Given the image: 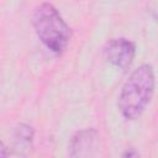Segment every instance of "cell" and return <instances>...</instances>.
Segmentation results:
<instances>
[{
    "label": "cell",
    "instance_id": "1",
    "mask_svg": "<svg viewBox=\"0 0 158 158\" xmlns=\"http://www.w3.org/2000/svg\"><path fill=\"white\" fill-rule=\"evenodd\" d=\"M156 88V75L153 67L148 63L136 68L123 83L117 106L123 118L137 120L149 105Z\"/></svg>",
    "mask_w": 158,
    "mask_h": 158
},
{
    "label": "cell",
    "instance_id": "2",
    "mask_svg": "<svg viewBox=\"0 0 158 158\" xmlns=\"http://www.w3.org/2000/svg\"><path fill=\"white\" fill-rule=\"evenodd\" d=\"M32 26L40 41L53 53L60 54L70 41V28L54 5L40 4L32 14Z\"/></svg>",
    "mask_w": 158,
    "mask_h": 158
},
{
    "label": "cell",
    "instance_id": "3",
    "mask_svg": "<svg viewBox=\"0 0 158 158\" xmlns=\"http://www.w3.org/2000/svg\"><path fill=\"white\" fill-rule=\"evenodd\" d=\"M135 54H136L135 43L123 37L111 38L102 47V56L105 60L111 65L123 70L130 68V65L133 62Z\"/></svg>",
    "mask_w": 158,
    "mask_h": 158
},
{
    "label": "cell",
    "instance_id": "4",
    "mask_svg": "<svg viewBox=\"0 0 158 158\" xmlns=\"http://www.w3.org/2000/svg\"><path fill=\"white\" fill-rule=\"evenodd\" d=\"M100 136L99 132L90 127L84 128L72 137L69 143V156L73 158H84V157H93L96 154L99 148Z\"/></svg>",
    "mask_w": 158,
    "mask_h": 158
},
{
    "label": "cell",
    "instance_id": "5",
    "mask_svg": "<svg viewBox=\"0 0 158 158\" xmlns=\"http://www.w3.org/2000/svg\"><path fill=\"white\" fill-rule=\"evenodd\" d=\"M35 139V128L25 122L19 123L14 130V148L17 154L25 156L32 148Z\"/></svg>",
    "mask_w": 158,
    "mask_h": 158
},
{
    "label": "cell",
    "instance_id": "6",
    "mask_svg": "<svg viewBox=\"0 0 158 158\" xmlns=\"http://www.w3.org/2000/svg\"><path fill=\"white\" fill-rule=\"evenodd\" d=\"M148 11L153 20L158 23V0H148Z\"/></svg>",
    "mask_w": 158,
    "mask_h": 158
},
{
    "label": "cell",
    "instance_id": "7",
    "mask_svg": "<svg viewBox=\"0 0 158 158\" xmlns=\"http://www.w3.org/2000/svg\"><path fill=\"white\" fill-rule=\"evenodd\" d=\"M121 157L123 158H132V157H139V153L135 148H127L125 152L121 153Z\"/></svg>",
    "mask_w": 158,
    "mask_h": 158
}]
</instances>
